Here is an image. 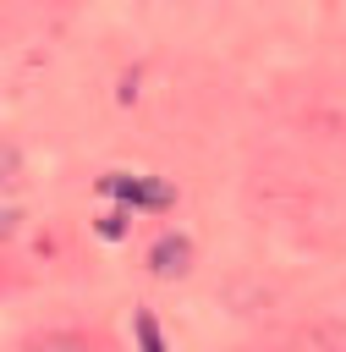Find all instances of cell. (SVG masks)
Instances as JSON below:
<instances>
[{"mask_svg": "<svg viewBox=\"0 0 346 352\" xmlns=\"http://www.w3.org/2000/svg\"><path fill=\"white\" fill-rule=\"evenodd\" d=\"M99 187H104V192H115V198H126V204H148V209H165V204H170V187H165V182H137V176H104Z\"/></svg>", "mask_w": 346, "mask_h": 352, "instance_id": "6da1fadb", "label": "cell"}, {"mask_svg": "<svg viewBox=\"0 0 346 352\" xmlns=\"http://www.w3.org/2000/svg\"><path fill=\"white\" fill-rule=\"evenodd\" d=\"M181 264H187V242H181V236H165V242L154 248V270H159V275H181Z\"/></svg>", "mask_w": 346, "mask_h": 352, "instance_id": "7a4b0ae2", "label": "cell"}, {"mask_svg": "<svg viewBox=\"0 0 346 352\" xmlns=\"http://www.w3.org/2000/svg\"><path fill=\"white\" fill-rule=\"evenodd\" d=\"M27 352H93L82 336H71V330H55V336H38Z\"/></svg>", "mask_w": 346, "mask_h": 352, "instance_id": "3957f363", "label": "cell"}, {"mask_svg": "<svg viewBox=\"0 0 346 352\" xmlns=\"http://www.w3.org/2000/svg\"><path fill=\"white\" fill-rule=\"evenodd\" d=\"M137 341H143V352H165V346H159V330H154L148 314H137Z\"/></svg>", "mask_w": 346, "mask_h": 352, "instance_id": "277c9868", "label": "cell"}]
</instances>
